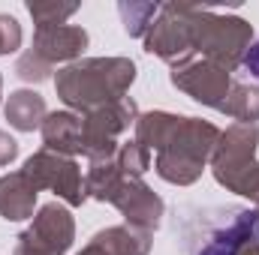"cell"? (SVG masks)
Returning <instances> with one entry per match:
<instances>
[{
  "label": "cell",
  "instance_id": "cell-1",
  "mask_svg": "<svg viewBox=\"0 0 259 255\" xmlns=\"http://www.w3.org/2000/svg\"><path fill=\"white\" fill-rule=\"evenodd\" d=\"M139 144L157 147V174L169 183H193L202 174L208 153L217 147L220 132L196 117H175L166 111L139 117Z\"/></svg>",
  "mask_w": 259,
  "mask_h": 255
},
{
  "label": "cell",
  "instance_id": "cell-7",
  "mask_svg": "<svg viewBox=\"0 0 259 255\" xmlns=\"http://www.w3.org/2000/svg\"><path fill=\"white\" fill-rule=\"evenodd\" d=\"M136 117V102L133 99H121L112 102L100 111H91L81 123V135H84V153L97 162V159H112L118 153V135L133 123Z\"/></svg>",
  "mask_w": 259,
  "mask_h": 255
},
{
  "label": "cell",
  "instance_id": "cell-16",
  "mask_svg": "<svg viewBox=\"0 0 259 255\" xmlns=\"http://www.w3.org/2000/svg\"><path fill=\"white\" fill-rule=\"evenodd\" d=\"M160 12V6H151V3H121V15H124V24H127L130 36H142L151 30L154 24V15Z\"/></svg>",
  "mask_w": 259,
  "mask_h": 255
},
{
  "label": "cell",
  "instance_id": "cell-14",
  "mask_svg": "<svg viewBox=\"0 0 259 255\" xmlns=\"http://www.w3.org/2000/svg\"><path fill=\"white\" fill-rule=\"evenodd\" d=\"M6 117L9 123L21 132H33L36 126H42V117H46V102L39 93L33 90H15L6 102Z\"/></svg>",
  "mask_w": 259,
  "mask_h": 255
},
{
  "label": "cell",
  "instance_id": "cell-17",
  "mask_svg": "<svg viewBox=\"0 0 259 255\" xmlns=\"http://www.w3.org/2000/svg\"><path fill=\"white\" fill-rule=\"evenodd\" d=\"M27 9H30L33 21L39 27H58V24H64V18H69L78 6L75 3H66V6H58V3H30Z\"/></svg>",
  "mask_w": 259,
  "mask_h": 255
},
{
  "label": "cell",
  "instance_id": "cell-5",
  "mask_svg": "<svg viewBox=\"0 0 259 255\" xmlns=\"http://www.w3.org/2000/svg\"><path fill=\"white\" fill-rule=\"evenodd\" d=\"M256 126L238 123L220 135V144L214 147V174L226 189L247 195L259 201V165L253 162L256 150Z\"/></svg>",
  "mask_w": 259,
  "mask_h": 255
},
{
  "label": "cell",
  "instance_id": "cell-10",
  "mask_svg": "<svg viewBox=\"0 0 259 255\" xmlns=\"http://www.w3.org/2000/svg\"><path fill=\"white\" fill-rule=\"evenodd\" d=\"M24 174L36 183V189H39V186H49V189L58 192L61 198H66L69 204H81V201H84L78 165H75L72 159H64L61 153L55 156V153L42 150V153L30 156L27 165H24Z\"/></svg>",
  "mask_w": 259,
  "mask_h": 255
},
{
  "label": "cell",
  "instance_id": "cell-3",
  "mask_svg": "<svg viewBox=\"0 0 259 255\" xmlns=\"http://www.w3.org/2000/svg\"><path fill=\"white\" fill-rule=\"evenodd\" d=\"M259 243V210L208 207L184 222V246L190 255H241Z\"/></svg>",
  "mask_w": 259,
  "mask_h": 255
},
{
  "label": "cell",
  "instance_id": "cell-8",
  "mask_svg": "<svg viewBox=\"0 0 259 255\" xmlns=\"http://www.w3.org/2000/svg\"><path fill=\"white\" fill-rule=\"evenodd\" d=\"M72 243V216L61 204H46L33 225L18 237L15 255H64Z\"/></svg>",
  "mask_w": 259,
  "mask_h": 255
},
{
  "label": "cell",
  "instance_id": "cell-9",
  "mask_svg": "<svg viewBox=\"0 0 259 255\" xmlns=\"http://www.w3.org/2000/svg\"><path fill=\"white\" fill-rule=\"evenodd\" d=\"M172 84L181 87L184 93H190L196 102L211 105V108H223V102L229 96V72L211 60L178 63L172 72Z\"/></svg>",
  "mask_w": 259,
  "mask_h": 255
},
{
  "label": "cell",
  "instance_id": "cell-11",
  "mask_svg": "<svg viewBox=\"0 0 259 255\" xmlns=\"http://www.w3.org/2000/svg\"><path fill=\"white\" fill-rule=\"evenodd\" d=\"M148 231L136 228H106L100 231L78 255H148Z\"/></svg>",
  "mask_w": 259,
  "mask_h": 255
},
{
  "label": "cell",
  "instance_id": "cell-18",
  "mask_svg": "<svg viewBox=\"0 0 259 255\" xmlns=\"http://www.w3.org/2000/svg\"><path fill=\"white\" fill-rule=\"evenodd\" d=\"M21 45V27L12 15H0V54H12Z\"/></svg>",
  "mask_w": 259,
  "mask_h": 255
},
{
  "label": "cell",
  "instance_id": "cell-21",
  "mask_svg": "<svg viewBox=\"0 0 259 255\" xmlns=\"http://www.w3.org/2000/svg\"><path fill=\"white\" fill-rule=\"evenodd\" d=\"M241 255H259V243H250V246H244Z\"/></svg>",
  "mask_w": 259,
  "mask_h": 255
},
{
  "label": "cell",
  "instance_id": "cell-19",
  "mask_svg": "<svg viewBox=\"0 0 259 255\" xmlns=\"http://www.w3.org/2000/svg\"><path fill=\"white\" fill-rule=\"evenodd\" d=\"M15 153H18V144H15L6 132H0V165L12 162V159H15Z\"/></svg>",
  "mask_w": 259,
  "mask_h": 255
},
{
  "label": "cell",
  "instance_id": "cell-4",
  "mask_svg": "<svg viewBox=\"0 0 259 255\" xmlns=\"http://www.w3.org/2000/svg\"><path fill=\"white\" fill-rule=\"evenodd\" d=\"M190 24H193V51H202L205 60L223 66L226 72L244 60V48L250 42L247 21L217 15L208 6H190Z\"/></svg>",
  "mask_w": 259,
  "mask_h": 255
},
{
  "label": "cell",
  "instance_id": "cell-20",
  "mask_svg": "<svg viewBox=\"0 0 259 255\" xmlns=\"http://www.w3.org/2000/svg\"><path fill=\"white\" fill-rule=\"evenodd\" d=\"M244 66L259 78V42L253 45V48H247V54H244Z\"/></svg>",
  "mask_w": 259,
  "mask_h": 255
},
{
  "label": "cell",
  "instance_id": "cell-13",
  "mask_svg": "<svg viewBox=\"0 0 259 255\" xmlns=\"http://www.w3.org/2000/svg\"><path fill=\"white\" fill-rule=\"evenodd\" d=\"M81 117L61 111V114H49L42 120V138L52 150L58 153H84V135H81Z\"/></svg>",
  "mask_w": 259,
  "mask_h": 255
},
{
  "label": "cell",
  "instance_id": "cell-2",
  "mask_svg": "<svg viewBox=\"0 0 259 255\" xmlns=\"http://www.w3.org/2000/svg\"><path fill=\"white\" fill-rule=\"evenodd\" d=\"M136 78V66L133 60L124 57H94V60H81V63L66 66L64 72H58V93L66 105L78 108V111H100L112 102L124 99V90Z\"/></svg>",
  "mask_w": 259,
  "mask_h": 255
},
{
  "label": "cell",
  "instance_id": "cell-6",
  "mask_svg": "<svg viewBox=\"0 0 259 255\" xmlns=\"http://www.w3.org/2000/svg\"><path fill=\"white\" fill-rule=\"evenodd\" d=\"M88 45V33L72 24H58V27H39L33 48L18 60V75L27 81H42L52 66L81 54Z\"/></svg>",
  "mask_w": 259,
  "mask_h": 255
},
{
  "label": "cell",
  "instance_id": "cell-12",
  "mask_svg": "<svg viewBox=\"0 0 259 255\" xmlns=\"http://www.w3.org/2000/svg\"><path fill=\"white\" fill-rule=\"evenodd\" d=\"M36 204V183L21 171L0 180V216L3 219H27Z\"/></svg>",
  "mask_w": 259,
  "mask_h": 255
},
{
  "label": "cell",
  "instance_id": "cell-15",
  "mask_svg": "<svg viewBox=\"0 0 259 255\" xmlns=\"http://www.w3.org/2000/svg\"><path fill=\"white\" fill-rule=\"evenodd\" d=\"M220 111L232 114V117H235V120H241V123L256 120V117H259V87L235 84V87H232V93L226 96V102H223V108H220Z\"/></svg>",
  "mask_w": 259,
  "mask_h": 255
}]
</instances>
